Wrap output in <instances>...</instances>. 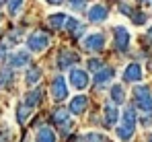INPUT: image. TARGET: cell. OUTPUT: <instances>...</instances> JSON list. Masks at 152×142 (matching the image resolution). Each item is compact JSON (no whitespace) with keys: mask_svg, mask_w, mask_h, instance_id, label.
<instances>
[{"mask_svg":"<svg viewBox=\"0 0 152 142\" xmlns=\"http://www.w3.org/2000/svg\"><path fill=\"white\" fill-rule=\"evenodd\" d=\"M134 105L136 107H140L144 113H150L152 116V93L148 87H136V91H134Z\"/></svg>","mask_w":152,"mask_h":142,"instance_id":"6da1fadb","label":"cell"},{"mask_svg":"<svg viewBox=\"0 0 152 142\" xmlns=\"http://www.w3.org/2000/svg\"><path fill=\"white\" fill-rule=\"evenodd\" d=\"M27 46H29L31 52L39 54V52H43L45 47L50 46V37H48L45 33H41V31H35V33H31V35L27 37Z\"/></svg>","mask_w":152,"mask_h":142,"instance_id":"7a4b0ae2","label":"cell"},{"mask_svg":"<svg viewBox=\"0 0 152 142\" xmlns=\"http://www.w3.org/2000/svg\"><path fill=\"white\" fill-rule=\"evenodd\" d=\"M51 97L56 101H62V99L68 97V85H66V80L62 76H56L51 80Z\"/></svg>","mask_w":152,"mask_h":142,"instance_id":"3957f363","label":"cell"},{"mask_svg":"<svg viewBox=\"0 0 152 142\" xmlns=\"http://www.w3.org/2000/svg\"><path fill=\"white\" fill-rule=\"evenodd\" d=\"M103 46H105V37H103L101 33H93V35H88L82 41V47L88 49V52H101Z\"/></svg>","mask_w":152,"mask_h":142,"instance_id":"277c9868","label":"cell"},{"mask_svg":"<svg viewBox=\"0 0 152 142\" xmlns=\"http://www.w3.org/2000/svg\"><path fill=\"white\" fill-rule=\"evenodd\" d=\"M129 47V31L126 27H115V49L127 52Z\"/></svg>","mask_w":152,"mask_h":142,"instance_id":"5b68a950","label":"cell"},{"mask_svg":"<svg viewBox=\"0 0 152 142\" xmlns=\"http://www.w3.org/2000/svg\"><path fill=\"white\" fill-rule=\"evenodd\" d=\"M51 124H56L58 128H62L64 132L70 128V116H68V109H56L51 113Z\"/></svg>","mask_w":152,"mask_h":142,"instance_id":"8992f818","label":"cell"},{"mask_svg":"<svg viewBox=\"0 0 152 142\" xmlns=\"http://www.w3.org/2000/svg\"><path fill=\"white\" fill-rule=\"evenodd\" d=\"M76 62H78V56H76L74 52H70V49H62L60 56H58V66H60L62 70H66L68 66H72Z\"/></svg>","mask_w":152,"mask_h":142,"instance_id":"52a82bcc","label":"cell"},{"mask_svg":"<svg viewBox=\"0 0 152 142\" xmlns=\"http://www.w3.org/2000/svg\"><path fill=\"white\" fill-rule=\"evenodd\" d=\"M70 82L74 85L76 89H86V85H88V74L84 70H80V68H74V70L70 72Z\"/></svg>","mask_w":152,"mask_h":142,"instance_id":"ba28073f","label":"cell"},{"mask_svg":"<svg viewBox=\"0 0 152 142\" xmlns=\"http://www.w3.org/2000/svg\"><path fill=\"white\" fill-rule=\"evenodd\" d=\"M109 13H107V6H101V4H95L91 10H88V21L91 23H101V21H107Z\"/></svg>","mask_w":152,"mask_h":142,"instance_id":"9c48e42d","label":"cell"},{"mask_svg":"<svg viewBox=\"0 0 152 142\" xmlns=\"http://www.w3.org/2000/svg\"><path fill=\"white\" fill-rule=\"evenodd\" d=\"M142 78V68H140V64H129L126 70H124V80L126 82H138Z\"/></svg>","mask_w":152,"mask_h":142,"instance_id":"30bf717a","label":"cell"},{"mask_svg":"<svg viewBox=\"0 0 152 142\" xmlns=\"http://www.w3.org/2000/svg\"><path fill=\"white\" fill-rule=\"evenodd\" d=\"M8 64L12 66V68H23V66H27L29 64V54L27 52H15L10 58H8Z\"/></svg>","mask_w":152,"mask_h":142,"instance_id":"8fae6325","label":"cell"},{"mask_svg":"<svg viewBox=\"0 0 152 142\" xmlns=\"http://www.w3.org/2000/svg\"><path fill=\"white\" fill-rule=\"evenodd\" d=\"M66 31H68L72 37H80V35L84 33V27H82L80 21H76V19H72V17H68V21H66Z\"/></svg>","mask_w":152,"mask_h":142,"instance_id":"7c38bea8","label":"cell"},{"mask_svg":"<svg viewBox=\"0 0 152 142\" xmlns=\"http://www.w3.org/2000/svg\"><path fill=\"white\" fill-rule=\"evenodd\" d=\"M111 78H113V68H101V70H97V74H95V85L97 87H103Z\"/></svg>","mask_w":152,"mask_h":142,"instance_id":"4fadbf2b","label":"cell"},{"mask_svg":"<svg viewBox=\"0 0 152 142\" xmlns=\"http://www.w3.org/2000/svg\"><path fill=\"white\" fill-rule=\"evenodd\" d=\"M35 138H37V142H56V134H53V130L48 128V126H39Z\"/></svg>","mask_w":152,"mask_h":142,"instance_id":"5bb4252c","label":"cell"},{"mask_svg":"<svg viewBox=\"0 0 152 142\" xmlns=\"http://www.w3.org/2000/svg\"><path fill=\"white\" fill-rule=\"evenodd\" d=\"M86 97L84 95H78V97H74L72 101H70V111L72 113H82L84 111V107H86Z\"/></svg>","mask_w":152,"mask_h":142,"instance_id":"9a60e30c","label":"cell"},{"mask_svg":"<svg viewBox=\"0 0 152 142\" xmlns=\"http://www.w3.org/2000/svg\"><path fill=\"white\" fill-rule=\"evenodd\" d=\"M105 124L107 126H113V124H117V118H119V111H117V107H113V105H105Z\"/></svg>","mask_w":152,"mask_h":142,"instance_id":"2e32d148","label":"cell"},{"mask_svg":"<svg viewBox=\"0 0 152 142\" xmlns=\"http://www.w3.org/2000/svg\"><path fill=\"white\" fill-rule=\"evenodd\" d=\"M41 89H35V91H31V93H27L25 97V105H29V107H35V105H39L41 103Z\"/></svg>","mask_w":152,"mask_h":142,"instance_id":"e0dca14e","label":"cell"},{"mask_svg":"<svg viewBox=\"0 0 152 142\" xmlns=\"http://www.w3.org/2000/svg\"><path fill=\"white\" fill-rule=\"evenodd\" d=\"M136 118H138L136 105H127L126 111H124V124H127V126H136Z\"/></svg>","mask_w":152,"mask_h":142,"instance_id":"ac0fdd59","label":"cell"},{"mask_svg":"<svg viewBox=\"0 0 152 142\" xmlns=\"http://www.w3.org/2000/svg\"><path fill=\"white\" fill-rule=\"evenodd\" d=\"M66 21H68V17H66L64 13H56V15H51V17H50L51 29H62V27L66 25Z\"/></svg>","mask_w":152,"mask_h":142,"instance_id":"d6986e66","label":"cell"},{"mask_svg":"<svg viewBox=\"0 0 152 142\" xmlns=\"http://www.w3.org/2000/svg\"><path fill=\"white\" fill-rule=\"evenodd\" d=\"M111 101L117 103V105H121L126 101V95H124V87L121 85H113V89H111Z\"/></svg>","mask_w":152,"mask_h":142,"instance_id":"ffe728a7","label":"cell"},{"mask_svg":"<svg viewBox=\"0 0 152 142\" xmlns=\"http://www.w3.org/2000/svg\"><path fill=\"white\" fill-rule=\"evenodd\" d=\"M117 136L121 138L124 142H127L132 136H134V126H127V124H121L119 128H117Z\"/></svg>","mask_w":152,"mask_h":142,"instance_id":"44dd1931","label":"cell"},{"mask_svg":"<svg viewBox=\"0 0 152 142\" xmlns=\"http://www.w3.org/2000/svg\"><path fill=\"white\" fill-rule=\"evenodd\" d=\"M39 78H41V70H39V68H29V70H27L25 80H27L29 87H33L35 82H39Z\"/></svg>","mask_w":152,"mask_h":142,"instance_id":"7402d4cb","label":"cell"},{"mask_svg":"<svg viewBox=\"0 0 152 142\" xmlns=\"http://www.w3.org/2000/svg\"><path fill=\"white\" fill-rule=\"evenodd\" d=\"M8 82H12V70L10 68H2L0 70V89L6 87Z\"/></svg>","mask_w":152,"mask_h":142,"instance_id":"603a6c76","label":"cell"},{"mask_svg":"<svg viewBox=\"0 0 152 142\" xmlns=\"http://www.w3.org/2000/svg\"><path fill=\"white\" fill-rule=\"evenodd\" d=\"M29 109H31V107H29V105H25V103H21V105H19V109H17V118H19V121H21V124L29 118V113H31Z\"/></svg>","mask_w":152,"mask_h":142,"instance_id":"cb8c5ba5","label":"cell"},{"mask_svg":"<svg viewBox=\"0 0 152 142\" xmlns=\"http://www.w3.org/2000/svg\"><path fill=\"white\" fill-rule=\"evenodd\" d=\"M23 2H25V0H8V2H6V4H8V13H10V15H17L19 8L23 6Z\"/></svg>","mask_w":152,"mask_h":142,"instance_id":"d4e9b609","label":"cell"},{"mask_svg":"<svg viewBox=\"0 0 152 142\" xmlns=\"http://www.w3.org/2000/svg\"><path fill=\"white\" fill-rule=\"evenodd\" d=\"M68 6H70L72 10H84L86 0H68Z\"/></svg>","mask_w":152,"mask_h":142,"instance_id":"484cf974","label":"cell"},{"mask_svg":"<svg viewBox=\"0 0 152 142\" xmlns=\"http://www.w3.org/2000/svg\"><path fill=\"white\" fill-rule=\"evenodd\" d=\"M132 21H134L136 25H144V23H146V15H144V13H138V10H136V13L132 15Z\"/></svg>","mask_w":152,"mask_h":142,"instance_id":"4316f807","label":"cell"},{"mask_svg":"<svg viewBox=\"0 0 152 142\" xmlns=\"http://www.w3.org/2000/svg\"><path fill=\"white\" fill-rule=\"evenodd\" d=\"M84 142H105V136H101V134H86Z\"/></svg>","mask_w":152,"mask_h":142,"instance_id":"83f0119b","label":"cell"},{"mask_svg":"<svg viewBox=\"0 0 152 142\" xmlns=\"http://www.w3.org/2000/svg\"><path fill=\"white\" fill-rule=\"evenodd\" d=\"M88 68H91V70H101L103 62H101V60H97V58H93V60H88Z\"/></svg>","mask_w":152,"mask_h":142,"instance_id":"f1b7e54d","label":"cell"},{"mask_svg":"<svg viewBox=\"0 0 152 142\" xmlns=\"http://www.w3.org/2000/svg\"><path fill=\"white\" fill-rule=\"evenodd\" d=\"M48 2H50V4H62L64 0H48Z\"/></svg>","mask_w":152,"mask_h":142,"instance_id":"f546056e","label":"cell"},{"mask_svg":"<svg viewBox=\"0 0 152 142\" xmlns=\"http://www.w3.org/2000/svg\"><path fill=\"white\" fill-rule=\"evenodd\" d=\"M140 2H144V4H152V0H140Z\"/></svg>","mask_w":152,"mask_h":142,"instance_id":"4dcf8cb0","label":"cell"},{"mask_svg":"<svg viewBox=\"0 0 152 142\" xmlns=\"http://www.w3.org/2000/svg\"><path fill=\"white\" fill-rule=\"evenodd\" d=\"M148 35H150V37H152V27H150V31H148Z\"/></svg>","mask_w":152,"mask_h":142,"instance_id":"1f68e13d","label":"cell"},{"mask_svg":"<svg viewBox=\"0 0 152 142\" xmlns=\"http://www.w3.org/2000/svg\"><path fill=\"white\" fill-rule=\"evenodd\" d=\"M148 142H152V134H150V138H148Z\"/></svg>","mask_w":152,"mask_h":142,"instance_id":"d6a6232c","label":"cell"},{"mask_svg":"<svg viewBox=\"0 0 152 142\" xmlns=\"http://www.w3.org/2000/svg\"><path fill=\"white\" fill-rule=\"evenodd\" d=\"M2 2H8V0H0V4H2Z\"/></svg>","mask_w":152,"mask_h":142,"instance_id":"836d02e7","label":"cell"}]
</instances>
